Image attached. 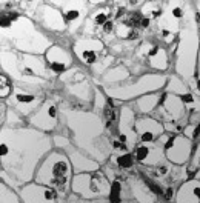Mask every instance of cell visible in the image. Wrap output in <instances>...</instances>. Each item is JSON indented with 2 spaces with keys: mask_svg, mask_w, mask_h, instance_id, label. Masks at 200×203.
I'll return each instance as SVG.
<instances>
[{
  "mask_svg": "<svg viewBox=\"0 0 200 203\" xmlns=\"http://www.w3.org/2000/svg\"><path fill=\"white\" fill-rule=\"evenodd\" d=\"M11 92V86H9V82L5 76H2V97H6L9 96Z\"/></svg>",
  "mask_w": 200,
  "mask_h": 203,
  "instance_id": "10",
  "label": "cell"
},
{
  "mask_svg": "<svg viewBox=\"0 0 200 203\" xmlns=\"http://www.w3.org/2000/svg\"><path fill=\"white\" fill-rule=\"evenodd\" d=\"M172 14H174V17L180 19V17H182V9H180V8H176L174 11H172Z\"/></svg>",
  "mask_w": 200,
  "mask_h": 203,
  "instance_id": "15",
  "label": "cell"
},
{
  "mask_svg": "<svg viewBox=\"0 0 200 203\" xmlns=\"http://www.w3.org/2000/svg\"><path fill=\"white\" fill-rule=\"evenodd\" d=\"M178 200L180 203H199L200 202V185L191 182L186 183L178 194Z\"/></svg>",
  "mask_w": 200,
  "mask_h": 203,
  "instance_id": "3",
  "label": "cell"
},
{
  "mask_svg": "<svg viewBox=\"0 0 200 203\" xmlns=\"http://www.w3.org/2000/svg\"><path fill=\"white\" fill-rule=\"evenodd\" d=\"M117 165L120 168H129L133 166V155L131 154H123L120 157H117Z\"/></svg>",
  "mask_w": 200,
  "mask_h": 203,
  "instance_id": "7",
  "label": "cell"
},
{
  "mask_svg": "<svg viewBox=\"0 0 200 203\" xmlns=\"http://www.w3.org/2000/svg\"><path fill=\"white\" fill-rule=\"evenodd\" d=\"M105 117H106L108 122H114V120H115V114H114V111H113V106H111V105H109L106 109H105Z\"/></svg>",
  "mask_w": 200,
  "mask_h": 203,
  "instance_id": "11",
  "label": "cell"
},
{
  "mask_svg": "<svg viewBox=\"0 0 200 203\" xmlns=\"http://www.w3.org/2000/svg\"><path fill=\"white\" fill-rule=\"evenodd\" d=\"M37 97L32 94H26V92H17L16 94V103L19 106H34L37 103Z\"/></svg>",
  "mask_w": 200,
  "mask_h": 203,
  "instance_id": "4",
  "label": "cell"
},
{
  "mask_svg": "<svg viewBox=\"0 0 200 203\" xmlns=\"http://www.w3.org/2000/svg\"><path fill=\"white\" fill-rule=\"evenodd\" d=\"M140 25L143 26V28H146V26L149 25V19H146V17H143V19H142V22H140Z\"/></svg>",
  "mask_w": 200,
  "mask_h": 203,
  "instance_id": "17",
  "label": "cell"
},
{
  "mask_svg": "<svg viewBox=\"0 0 200 203\" xmlns=\"http://www.w3.org/2000/svg\"><path fill=\"white\" fill-rule=\"evenodd\" d=\"M45 165L46 166L43 169H48V177L43 179L42 182L54 185V186H63L68 180L66 179L68 172H70V163H68V160L63 155L54 154L48 159V162Z\"/></svg>",
  "mask_w": 200,
  "mask_h": 203,
  "instance_id": "1",
  "label": "cell"
},
{
  "mask_svg": "<svg viewBox=\"0 0 200 203\" xmlns=\"http://www.w3.org/2000/svg\"><path fill=\"white\" fill-rule=\"evenodd\" d=\"M172 192H174V189H172V188H168L166 192H165V199H166V200H171V199H172Z\"/></svg>",
  "mask_w": 200,
  "mask_h": 203,
  "instance_id": "13",
  "label": "cell"
},
{
  "mask_svg": "<svg viewBox=\"0 0 200 203\" xmlns=\"http://www.w3.org/2000/svg\"><path fill=\"white\" fill-rule=\"evenodd\" d=\"M103 29H105V32H109V31L113 29V23L106 22V23H105V26H103Z\"/></svg>",
  "mask_w": 200,
  "mask_h": 203,
  "instance_id": "16",
  "label": "cell"
},
{
  "mask_svg": "<svg viewBox=\"0 0 200 203\" xmlns=\"http://www.w3.org/2000/svg\"><path fill=\"white\" fill-rule=\"evenodd\" d=\"M120 192H122V188H120V183L115 182L111 188V203H120Z\"/></svg>",
  "mask_w": 200,
  "mask_h": 203,
  "instance_id": "6",
  "label": "cell"
},
{
  "mask_svg": "<svg viewBox=\"0 0 200 203\" xmlns=\"http://www.w3.org/2000/svg\"><path fill=\"white\" fill-rule=\"evenodd\" d=\"M106 14H105V12H100V14H97V16H95V23H97V25H105L106 23Z\"/></svg>",
  "mask_w": 200,
  "mask_h": 203,
  "instance_id": "12",
  "label": "cell"
},
{
  "mask_svg": "<svg viewBox=\"0 0 200 203\" xmlns=\"http://www.w3.org/2000/svg\"><path fill=\"white\" fill-rule=\"evenodd\" d=\"M194 135H200V123H199V126H197V129L194 131Z\"/></svg>",
  "mask_w": 200,
  "mask_h": 203,
  "instance_id": "20",
  "label": "cell"
},
{
  "mask_svg": "<svg viewBox=\"0 0 200 203\" xmlns=\"http://www.w3.org/2000/svg\"><path fill=\"white\" fill-rule=\"evenodd\" d=\"M65 19H66V22H70V23L77 22L80 19V12L77 9H68V11H65Z\"/></svg>",
  "mask_w": 200,
  "mask_h": 203,
  "instance_id": "9",
  "label": "cell"
},
{
  "mask_svg": "<svg viewBox=\"0 0 200 203\" xmlns=\"http://www.w3.org/2000/svg\"><path fill=\"white\" fill-rule=\"evenodd\" d=\"M197 88H199V91H200V79H199V82H197Z\"/></svg>",
  "mask_w": 200,
  "mask_h": 203,
  "instance_id": "21",
  "label": "cell"
},
{
  "mask_svg": "<svg viewBox=\"0 0 200 203\" xmlns=\"http://www.w3.org/2000/svg\"><path fill=\"white\" fill-rule=\"evenodd\" d=\"M149 154H151V149L148 146H139V148H137V151H135V155H137V159H139L140 162L146 160L149 157Z\"/></svg>",
  "mask_w": 200,
  "mask_h": 203,
  "instance_id": "8",
  "label": "cell"
},
{
  "mask_svg": "<svg viewBox=\"0 0 200 203\" xmlns=\"http://www.w3.org/2000/svg\"><path fill=\"white\" fill-rule=\"evenodd\" d=\"M113 146L115 148V149H120V148H123V143H120V142H119V140H115V142H114V143H113Z\"/></svg>",
  "mask_w": 200,
  "mask_h": 203,
  "instance_id": "18",
  "label": "cell"
},
{
  "mask_svg": "<svg viewBox=\"0 0 200 203\" xmlns=\"http://www.w3.org/2000/svg\"><path fill=\"white\" fill-rule=\"evenodd\" d=\"M162 128L158 126L153 120H142L139 122V134L142 142H153L158 134H160Z\"/></svg>",
  "mask_w": 200,
  "mask_h": 203,
  "instance_id": "2",
  "label": "cell"
},
{
  "mask_svg": "<svg viewBox=\"0 0 200 203\" xmlns=\"http://www.w3.org/2000/svg\"><path fill=\"white\" fill-rule=\"evenodd\" d=\"M97 54H99V51L97 49H86V48H83L80 51V59L83 60L85 63H94L95 60H97Z\"/></svg>",
  "mask_w": 200,
  "mask_h": 203,
  "instance_id": "5",
  "label": "cell"
},
{
  "mask_svg": "<svg viewBox=\"0 0 200 203\" xmlns=\"http://www.w3.org/2000/svg\"><path fill=\"white\" fill-rule=\"evenodd\" d=\"M158 172H160V174H166L168 172V168L166 166H160V168H158Z\"/></svg>",
  "mask_w": 200,
  "mask_h": 203,
  "instance_id": "19",
  "label": "cell"
},
{
  "mask_svg": "<svg viewBox=\"0 0 200 203\" xmlns=\"http://www.w3.org/2000/svg\"><path fill=\"white\" fill-rule=\"evenodd\" d=\"M183 102H186V103H192L194 99H192L191 94H185V96H183Z\"/></svg>",
  "mask_w": 200,
  "mask_h": 203,
  "instance_id": "14",
  "label": "cell"
}]
</instances>
